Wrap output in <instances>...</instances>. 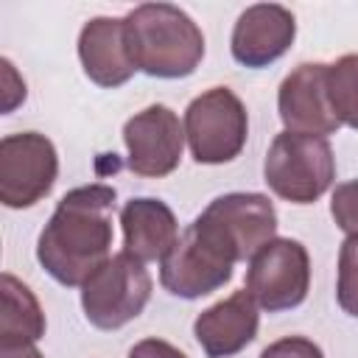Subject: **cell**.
Segmentation results:
<instances>
[{
    "instance_id": "obj_23",
    "label": "cell",
    "mask_w": 358,
    "mask_h": 358,
    "mask_svg": "<svg viewBox=\"0 0 358 358\" xmlns=\"http://www.w3.org/2000/svg\"><path fill=\"white\" fill-rule=\"evenodd\" d=\"M0 358H42L36 344H6L0 347Z\"/></svg>"
},
{
    "instance_id": "obj_5",
    "label": "cell",
    "mask_w": 358,
    "mask_h": 358,
    "mask_svg": "<svg viewBox=\"0 0 358 358\" xmlns=\"http://www.w3.org/2000/svg\"><path fill=\"white\" fill-rule=\"evenodd\" d=\"M249 134L243 101L229 87H210L185 109V140L199 165L232 162Z\"/></svg>"
},
{
    "instance_id": "obj_22",
    "label": "cell",
    "mask_w": 358,
    "mask_h": 358,
    "mask_svg": "<svg viewBox=\"0 0 358 358\" xmlns=\"http://www.w3.org/2000/svg\"><path fill=\"white\" fill-rule=\"evenodd\" d=\"M129 358H187V355L165 338H143L129 350Z\"/></svg>"
},
{
    "instance_id": "obj_9",
    "label": "cell",
    "mask_w": 358,
    "mask_h": 358,
    "mask_svg": "<svg viewBox=\"0 0 358 358\" xmlns=\"http://www.w3.org/2000/svg\"><path fill=\"white\" fill-rule=\"evenodd\" d=\"M126 168L145 179H162L179 168L185 148V123L165 103H151L123 126Z\"/></svg>"
},
{
    "instance_id": "obj_21",
    "label": "cell",
    "mask_w": 358,
    "mask_h": 358,
    "mask_svg": "<svg viewBox=\"0 0 358 358\" xmlns=\"http://www.w3.org/2000/svg\"><path fill=\"white\" fill-rule=\"evenodd\" d=\"M0 67H3V112H11L17 103L25 101V81L17 76L8 59H0Z\"/></svg>"
},
{
    "instance_id": "obj_12",
    "label": "cell",
    "mask_w": 358,
    "mask_h": 358,
    "mask_svg": "<svg viewBox=\"0 0 358 358\" xmlns=\"http://www.w3.org/2000/svg\"><path fill=\"white\" fill-rule=\"evenodd\" d=\"M204 215L229 238L238 263L277 238V210L263 193H224L204 207Z\"/></svg>"
},
{
    "instance_id": "obj_11",
    "label": "cell",
    "mask_w": 358,
    "mask_h": 358,
    "mask_svg": "<svg viewBox=\"0 0 358 358\" xmlns=\"http://www.w3.org/2000/svg\"><path fill=\"white\" fill-rule=\"evenodd\" d=\"M294 39H296V20L285 6L255 3L238 17L232 28L229 50L238 64L260 70L277 62L280 56H285Z\"/></svg>"
},
{
    "instance_id": "obj_17",
    "label": "cell",
    "mask_w": 358,
    "mask_h": 358,
    "mask_svg": "<svg viewBox=\"0 0 358 358\" xmlns=\"http://www.w3.org/2000/svg\"><path fill=\"white\" fill-rule=\"evenodd\" d=\"M327 98L336 120L358 129V53H344L327 64Z\"/></svg>"
},
{
    "instance_id": "obj_3",
    "label": "cell",
    "mask_w": 358,
    "mask_h": 358,
    "mask_svg": "<svg viewBox=\"0 0 358 358\" xmlns=\"http://www.w3.org/2000/svg\"><path fill=\"white\" fill-rule=\"evenodd\" d=\"M235 246L204 213L187 224L173 249L159 260V282L179 299H199L232 280Z\"/></svg>"
},
{
    "instance_id": "obj_10",
    "label": "cell",
    "mask_w": 358,
    "mask_h": 358,
    "mask_svg": "<svg viewBox=\"0 0 358 358\" xmlns=\"http://www.w3.org/2000/svg\"><path fill=\"white\" fill-rule=\"evenodd\" d=\"M277 112L285 131L327 137L341 129L327 98V64H296L277 90Z\"/></svg>"
},
{
    "instance_id": "obj_8",
    "label": "cell",
    "mask_w": 358,
    "mask_h": 358,
    "mask_svg": "<svg viewBox=\"0 0 358 358\" xmlns=\"http://www.w3.org/2000/svg\"><path fill=\"white\" fill-rule=\"evenodd\" d=\"M310 288V255L294 238H274L246 268V294L268 313L291 310L305 302Z\"/></svg>"
},
{
    "instance_id": "obj_6",
    "label": "cell",
    "mask_w": 358,
    "mask_h": 358,
    "mask_svg": "<svg viewBox=\"0 0 358 358\" xmlns=\"http://www.w3.org/2000/svg\"><path fill=\"white\" fill-rule=\"evenodd\" d=\"M151 274L129 252L112 255L84 285L81 308L92 327L120 330L143 313L151 299Z\"/></svg>"
},
{
    "instance_id": "obj_20",
    "label": "cell",
    "mask_w": 358,
    "mask_h": 358,
    "mask_svg": "<svg viewBox=\"0 0 358 358\" xmlns=\"http://www.w3.org/2000/svg\"><path fill=\"white\" fill-rule=\"evenodd\" d=\"M260 358H324L322 347L305 336H285V338H277L271 341Z\"/></svg>"
},
{
    "instance_id": "obj_15",
    "label": "cell",
    "mask_w": 358,
    "mask_h": 358,
    "mask_svg": "<svg viewBox=\"0 0 358 358\" xmlns=\"http://www.w3.org/2000/svg\"><path fill=\"white\" fill-rule=\"evenodd\" d=\"M120 227H123V252H129L140 263L162 260L179 241V224L173 210L162 199H151V196L129 199L120 207Z\"/></svg>"
},
{
    "instance_id": "obj_19",
    "label": "cell",
    "mask_w": 358,
    "mask_h": 358,
    "mask_svg": "<svg viewBox=\"0 0 358 358\" xmlns=\"http://www.w3.org/2000/svg\"><path fill=\"white\" fill-rule=\"evenodd\" d=\"M330 215L347 238H358V179L336 185L330 196Z\"/></svg>"
},
{
    "instance_id": "obj_4",
    "label": "cell",
    "mask_w": 358,
    "mask_h": 358,
    "mask_svg": "<svg viewBox=\"0 0 358 358\" xmlns=\"http://www.w3.org/2000/svg\"><path fill=\"white\" fill-rule=\"evenodd\" d=\"M263 179L274 196L291 204H313L336 179V157L327 137L280 131L266 151Z\"/></svg>"
},
{
    "instance_id": "obj_7",
    "label": "cell",
    "mask_w": 358,
    "mask_h": 358,
    "mask_svg": "<svg viewBox=\"0 0 358 358\" xmlns=\"http://www.w3.org/2000/svg\"><path fill=\"white\" fill-rule=\"evenodd\" d=\"M59 176L56 145L39 131H17L0 140V201L25 210L42 201Z\"/></svg>"
},
{
    "instance_id": "obj_14",
    "label": "cell",
    "mask_w": 358,
    "mask_h": 358,
    "mask_svg": "<svg viewBox=\"0 0 358 358\" xmlns=\"http://www.w3.org/2000/svg\"><path fill=\"white\" fill-rule=\"evenodd\" d=\"M78 59L87 78L106 90L126 84L137 73L126 39V22L117 17H92L84 22L78 34Z\"/></svg>"
},
{
    "instance_id": "obj_18",
    "label": "cell",
    "mask_w": 358,
    "mask_h": 358,
    "mask_svg": "<svg viewBox=\"0 0 358 358\" xmlns=\"http://www.w3.org/2000/svg\"><path fill=\"white\" fill-rule=\"evenodd\" d=\"M336 299L347 316L358 319V238H347L338 249Z\"/></svg>"
},
{
    "instance_id": "obj_1",
    "label": "cell",
    "mask_w": 358,
    "mask_h": 358,
    "mask_svg": "<svg viewBox=\"0 0 358 358\" xmlns=\"http://www.w3.org/2000/svg\"><path fill=\"white\" fill-rule=\"evenodd\" d=\"M115 199V187L101 182L73 187L59 199L36 241V260L59 285H84L112 257Z\"/></svg>"
},
{
    "instance_id": "obj_13",
    "label": "cell",
    "mask_w": 358,
    "mask_h": 358,
    "mask_svg": "<svg viewBox=\"0 0 358 358\" xmlns=\"http://www.w3.org/2000/svg\"><path fill=\"white\" fill-rule=\"evenodd\" d=\"M257 327V302L243 288L201 310L193 322V336L207 358H232L255 341Z\"/></svg>"
},
{
    "instance_id": "obj_2",
    "label": "cell",
    "mask_w": 358,
    "mask_h": 358,
    "mask_svg": "<svg viewBox=\"0 0 358 358\" xmlns=\"http://www.w3.org/2000/svg\"><path fill=\"white\" fill-rule=\"evenodd\" d=\"M123 22L131 59L151 78H185L204 59L201 28L173 3H143Z\"/></svg>"
},
{
    "instance_id": "obj_16",
    "label": "cell",
    "mask_w": 358,
    "mask_h": 358,
    "mask_svg": "<svg viewBox=\"0 0 358 358\" xmlns=\"http://www.w3.org/2000/svg\"><path fill=\"white\" fill-rule=\"evenodd\" d=\"M0 347L6 344H36L45 336V310L34 291L14 274L0 277Z\"/></svg>"
}]
</instances>
